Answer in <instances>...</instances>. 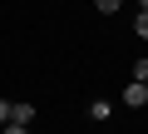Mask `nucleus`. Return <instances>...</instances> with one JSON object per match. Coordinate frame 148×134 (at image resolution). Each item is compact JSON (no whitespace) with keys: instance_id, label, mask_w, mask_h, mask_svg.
I'll return each mask as SVG.
<instances>
[{"instance_id":"nucleus-2","label":"nucleus","mask_w":148,"mask_h":134,"mask_svg":"<svg viewBox=\"0 0 148 134\" xmlns=\"http://www.w3.org/2000/svg\"><path fill=\"white\" fill-rule=\"evenodd\" d=\"M10 124L30 129V124H35V104H10Z\"/></svg>"},{"instance_id":"nucleus-8","label":"nucleus","mask_w":148,"mask_h":134,"mask_svg":"<svg viewBox=\"0 0 148 134\" xmlns=\"http://www.w3.org/2000/svg\"><path fill=\"white\" fill-rule=\"evenodd\" d=\"M0 134H30V129H20V124H0Z\"/></svg>"},{"instance_id":"nucleus-3","label":"nucleus","mask_w":148,"mask_h":134,"mask_svg":"<svg viewBox=\"0 0 148 134\" xmlns=\"http://www.w3.org/2000/svg\"><path fill=\"white\" fill-rule=\"evenodd\" d=\"M109 114H114L109 99H94V104H89V119H109Z\"/></svg>"},{"instance_id":"nucleus-1","label":"nucleus","mask_w":148,"mask_h":134,"mask_svg":"<svg viewBox=\"0 0 148 134\" xmlns=\"http://www.w3.org/2000/svg\"><path fill=\"white\" fill-rule=\"evenodd\" d=\"M123 104H128V109H143V104H148V85L128 80V85H123Z\"/></svg>"},{"instance_id":"nucleus-6","label":"nucleus","mask_w":148,"mask_h":134,"mask_svg":"<svg viewBox=\"0 0 148 134\" xmlns=\"http://www.w3.org/2000/svg\"><path fill=\"white\" fill-rule=\"evenodd\" d=\"M133 80H138V85H148V60H138V65H133Z\"/></svg>"},{"instance_id":"nucleus-7","label":"nucleus","mask_w":148,"mask_h":134,"mask_svg":"<svg viewBox=\"0 0 148 134\" xmlns=\"http://www.w3.org/2000/svg\"><path fill=\"white\" fill-rule=\"evenodd\" d=\"M0 124H10V99H0Z\"/></svg>"},{"instance_id":"nucleus-5","label":"nucleus","mask_w":148,"mask_h":134,"mask_svg":"<svg viewBox=\"0 0 148 134\" xmlns=\"http://www.w3.org/2000/svg\"><path fill=\"white\" fill-rule=\"evenodd\" d=\"M94 5H99V15H119V10H123V0H94Z\"/></svg>"},{"instance_id":"nucleus-4","label":"nucleus","mask_w":148,"mask_h":134,"mask_svg":"<svg viewBox=\"0 0 148 134\" xmlns=\"http://www.w3.org/2000/svg\"><path fill=\"white\" fill-rule=\"evenodd\" d=\"M133 35H138V40H148V10H138V15H133Z\"/></svg>"},{"instance_id":"nucleus-9","label":"nucleus","mask_w":148,"mask_h":134,"mask_svg":"<svg viewBox=\"0 0 148 134\" xmlns=\"http://www.w3.org/2000/svg\"><path fill=\"white\" fill-rule=\"evenodd\" d=\"M138 10H148V0H138Z\"/></svg>"}]
</instances>
